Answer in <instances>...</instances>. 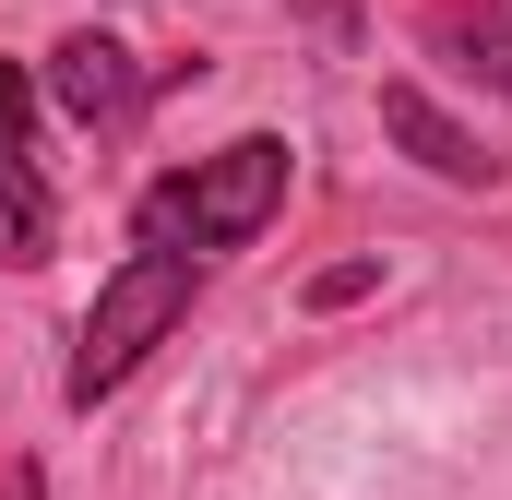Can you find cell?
Instances as JSON below:
<instances>
[{"label":"cell","mask_w":512,"mask_h":500,"mask_svg":"<svg viewBox=\"0 0 512 500\" xmlns=\"http://www.w3.org/2000/svg\"><path fill=\"white\" fill-rule=\"evenodd\" d=\"M274 203H286V143L274 131H239L227 155H191V167H167L143 203H131V227L155 250H251L274 227Z\"/></svg>","instance_id":"1"},{"label":"cell","mask_w":512,"mask_h":500,"mask_svg":"<svg viewBox=\"0 0 512 500\" xmlns=\"http://www.w3.org/2000/svg\"><path fill=\"white\" fill-rule=\"evenodd\" d=\"M191 322V250H120V274L96 286V310H84V334H72V370H60V393L72 405H96V393H120L167 334Z\"/></svg>","instance_id":"2"},{"label":"cell","mask_w":512,"mask_h":500,"mask_svg":"<svg viewBox=\"0 0 512 500\" xmlns=\"http://www.w3.org/2000/svg\"><path fill=\"white\" fill-rule=\"evenodd\" d=\"M382 131L417 155V167H429V179H453V191H489V179H501V155L453 120L441 96H417V84H382Z\"/></svg>","instance_id":"3"},{"label":"cell","mask_w":512,"mask_h":500,"mask_svg":"<svg viewBox=\"0 0 512 500\" xmlns=\"http://www.w3.org/2000/svg\"><path fill=\"white\" fill-rule=\"evenodd\" d=\"M48 96H60L84 131H108V120L143 108V72H131L120 36H60V48H48Z\"/></svg>","instance_id":"4"},{"label":"cell","mask_w":512,"mask_h":500,"mask_svg":"<svg viewBox=\"0 0 512 500\" xmlns=\"http://www.w3.org/2000/svg\"><path fill=\"white\" fill-rule=\"evenodd\" d=\"M60 250V203H48V179L24 167V143H0V262L24 274V262H48Z\"/></svg>","instance_id":"5"},{"label":"cell","mask_w":512,"mask_h":500,"mask_svg":"<svg viewBox=\"0 0 512 500\" xmlns=\"http://www.w3.org/2000/svg\"><path fill=\"white\" fill-rule=\"evenodd\" d=\"M429 36H441L477 84H501V96H512V12H465V0H441V12H429Z\"/></svg>","instance_id":"6"},{"label":"cell","mask_w":512,"mask_h":500,"mask_svg":"<svg viewBox=\"0 0 512 500\" xmlns=\"http://www.w3.org/2000/svg\"><path fill=\"white\" fill-rule=\"evenodd\" d=\"M24 108H36V84H24V72L0 60V143H24Z\"/></svg>","instance_id":"7"}]
</instances>
